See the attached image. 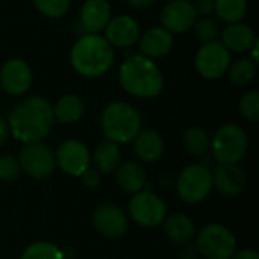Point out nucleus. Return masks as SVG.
Masks as SVG:
<instances>
[{"mask_svg":"<svg viewBox=\"0 0 259 259\" xmlns=\"http://www.w3.org/2000/svg\"><path fill=\"white\" fill-rule=\"evenodd\" d=\"M8 126L12 137L24 144L42 141L53 127L52 105L38 96L23 99L11 109Z\"/></svg>","mask_w":259,"mask_h":259,"instance_id":"1","label":"nucleus"},{"mask_svg":"<svg viewBox=\"0 0 259 259\" xmlns=\"http://www.w3.org/2000/svg\"><path fill=\"white\" fill-rule=\"evenodd\" d=\"M121 88L140 99L156 97L164 87V77L158 65L144 55H134L127 58L120 67L118 73Z\"/></svg>","mask_w":259,"mask_h":259,"instance_id":"2","label":"nucleus"},{"mask_svg":"<svg viewBox=\"0 0 259 259\" xmlns=\"http://www.w3.org/2000/svg\"><path fill=\"white\" fill-rule=\"evenodd\" d=\"M73 68L85 77L105 74L114 62L112 46L100 35L85 33L73 46L70 53Z\"/></svg>","mask_w":259,"mask_h":259,"instance_id":"3","label":"nucleus"},{"mask_svg":"<svg viewBox=\"0 0 259 259\" xmlns=\"http://www.w3.org/2000/svg\"><path fill=\"white\" fill-rule=\"evenodd\" d=\"M103 135L115 144L132 143L141 131V117L138 111L126 102L108 103L100 115Z\"/></svg>","mask_w":259,"mask_h":259,"instance_id":"4","label":"nucleus"},{"mask_svg":"<svg viewBox=\"0 0 259 259\" xmlns=\"http://www.w3.org/2000/svg\"><path fill=\"white\" fill-rule=\"evenodd\" d=\"M249 138L238 124L222 126L211 140V152L219 164H238L247 153Z\"/></svg>","mask_w":259,"mask_h":259,"instance_id":"5","label":"nucleus"},{"mask_svg":"<svg viewBox=\"0 0 259 259\" xmlns=\"http://www.w3.org/2000/svg\"><path fill=\"white\" fill-rule=\"evenodd\" d=\"M196 246L205 259H231L237 252L235 235L220 223L205 226L197 235Z\"/></svg>","mask_w":259,"mask_h":259,"instance_id":"6","label":"nucleus"},{"mask_svg":"<svg viewBox=\"0 0 259 259\" xmlns=\"http://www.w3.org/2000/svg\"><path fill=\"white\" fill-rule=\"evenodd\" d=\"M179 197L191 205L200 203L212 191V173L202 164H193L185 167L178 178Z\"/></svg>","mask_w":259,"mask_h":259,"instance_id":"7","label":"nucleus"},{"mask_svg":"<svg viewBox=\"0 0 259 259\" xmlns=\"http://www.w3.org/2000/svg\"><path fill=\"white\" fill-rule=\"evenodd\" d=\"M127 212L138 226L156 228L165 220L167 206L159 196L149 191H140L132 196Z\"/></svg>","mask_w":259,"mask_h":259,"instance_id":"8","label":"nucleus"},{"mask_svg":"<svg viewBox=\"0 0 259 259\" xmlns=\"http://www.w3.org/2000/svg\"><path fill=\"white\" fill-rule=\"evenodd\" d=\"M17 159L20 168L33 179H47L56 168L55 153L42 141L24 144Z\"/></svg>","mask_w":259,"mask_h":259,"instance_id":"9","label":"nucleus"},{"mask_svg":"<svg viewBox=\"0 0 259 259\" xmlns=\"http://www.w3.org/2000/svg\"><path fill=\"white\" fill-rule=\"evenodd\" d=\"M196 68L206 79H220L231 65V52L222 41L203 44L196 55Z\"/></svg>","mask_w":259,"mask_h":259,"instance_id":"10","label":"nucleus"},{"mask_svg":"<svg viewBox=\"0 0 259 259\" xmlns=\"http://www.w3.org/2000/svg\"><path fill=\"white\" fill-rule=\"evenodd\" d=\"M56 165L68 176H79L90 168L91 156L87 146L77 140H67L59 144L55 153Z\"/></svg>","mask_w":259,"mask_h":259,"instance_id":"11","label":"nucleus"},{"mask_svg":"<svg viewBox=\"0 0 259 259\" xmlns=\"http://www.w3.org/2000/svg\"><path fill=\"white\" fill-rule=\"evenodd\" d=\"M32 85V70L23 59L6 61L0 71V88L9 96H23Z\"/></svg>","mask_w":259,"mask_h":259,"instance_id":"12","label":"nucleus"},{"mask_svg":"<svg viewBox=\"0 0 259 259\" xmlns=\"http://www.w3.org/2000/svg\"><path fill=\"white\" fill-rule=\"evenodd\" d=\"M94 229L106 238H120L126 234L127 217L126 212L114 203L100 205L93 214Z\"/></svg>","mask_w":259,"mask_h":259,"instance_id":"13","label":"nucleus"},{"mask_svg":"<svg viewBox=\"0 0 259 259\" xmlns=\"http://www.w3.org/2000/svg\"><path fill=\"white\" fill-rule=\"evenodd\" d=\"M196 6L188 0H173L167 3L161 14V21L170 33H182L190 30L197 21Z\"/></svg>","mask_w":259,"mask_h":259,"instance_id":"14","label":"nucleus"},{"mask_svg":"<svg viewBox=\"0 0 259 259\" xmlns=\"http://www.w3.org/2000/svg\"><path fill=\"white\" fill-rule=\"evenodd\" d=\"M247 187V176L238 164H219L212 173V188L226 197L240 196Z\"/></svg>","mask_w":259,"mask_h":259,"instance_id":"15","label":"nucleus"},{"mask_svg":"<svg viewBox=\"0 0 259 259\" xmlns=\"http://www.w3.org/2000/svg\"><path fill=\"white\" fill-rule=\"evenodd\" d=\"M105 39L112 47L121 49L134 46L141 36L140 26L137 20L131 15H118L115 18H111L105 27Z\"/></svg>","mask_w":259,"mask_h":259,"instance_id":"16","label":"nucleus"},{"mask_svg":"<svg viewBox=\"0 0 259 259\" xmlns=\"http://www.w3.org/2000/svg\"><path fill=\"white\" fill-rule=\"evenodd\" d=\"M111 20V6L106 0H87L80 9V24L88 33H99Z\"/></svg>","mask_w":259,"mask_h":259,"instance_id":"17","label":"nucleus"},{"mask_svg":"<svg viewBox=\"0 0 259 259\" xmlns=\"http://www.w3.org/2000/svg\"><path fill=\"white\" fill-rule=\"evenodd\" d=\"M173 33L164 27H152L140 38V50L147 58L165 56L173 49Z\"/></svg>","mask_w":259,"mask_h":259,"instance_id":"18","label":"nucleus"},{"mask_svg":"<svg viewBox=\"0 0 259 259\" xmlns=\"http://www.w3.org/2000/svg\"><path fill=\"white\" fill-rule=\"evenodd\" d=\"M134 150L140 161L155 162L164 152V141L161 135L153 129H141L134 138Z\"/></svg>","mask_w":259,"mask_h":259,"instance_id":"19","label":"nucleus"},{"mask_svg":"<svg viewBox=\"0 0 259 259\" xmlns=\"http://www.w3.org/2000/svg\"><path fill=\"white\" fill-rule=\"evenodd\" d=\"M256 41L255 32L250 26L244 23H232L229 24L222 35V42L229 52H249L253 42Z\"/></svg>","mask_w":259,"mask_h":259,"instance_id":"20","label":"nucleus"},{"mask_svg":"<svg viewBox=\"0 0 259 259\" xmlns=\"http://www.w3.org/2000/svg\"><path fill=\"white\" fill-rule=\"evenodd\" d=\"M115 182L124 193L135 194V193L143 191V188L146 187L147 178H146L144 168L138 162L127 161L117 167Z\"/></svg>","mask_w":259,"mask_h":259,"instance_id":"21","label":"nucleus"},{"mask_svg":"<svg viewBox=\"0 0 259 259\" xmlns=\"http://www.w3.org/2000/svg\"><path fill=\"white\" fill-rule=\"evenodd\" d=\"M52 109H53L55 121H58L61 124H73L82 118L85 106L79 96L67 94V96H62L55 103V106H52Z\"/></svg>","mask_w":259,"mask_h":259,"instance_id":"22","label":"nucleus"},{"mask_svg":"<svg viewBox=\"0 0 259 259\" xmlns=\"http://www.w3.org/2000/svg\"><path fill=\"white\" fill-rule=\"evenodd\" d=\"M164 229L167 237L176 244H188L196 237V226L193 220L181 212L171 214L167 220H164Z\"/></svg>","mask_w":259,"mask_h":259,"instance_id":"23","label":"nucleus"},{"mask_svg":"<svg viewBox=\"0 0 259 259\" xmlns=\"http://www.w3.org/2000/svg\"><path fill=\"white\" fill-rule=\"evenodd\" d=\"M93 162L100 175H109L117 170L121 162V153L115 143L103 141L97 146L93 155Z\"/></svg>","mask_w":259,"mask_h":259,"instance_id":"24","label":"nucleus"},{"mask_svg":"<svg viewBox=\"0 0 259 259\" xmlns=\"http://www.w3.org/2000/svg\"><path fill=\"white\" fill-rule=\"evenodd\" d=\"M214 11L225 23H238L247 12V0H214Z\"/></svg>","mask_w":259,"mask_h":259,"instance_id":"25","label":"nucleus"},{"mask_svg":"<svg viewBox=\"0 0 259 259\" xmlns=\"http://www.w3.org/2000/svg\"><path fill=\"white\" fill-rule=\"evenodd\" d=\"M184 147L188 153L194 156H202L211 149V138L208 132L202 127H190L185 131L184 137Z\"/></svg>","mask_w":259,"mask_h":259,"instance_id":"26","label":"nucleus"},{"mask_svg":"<svg viewBox=\"0 0 259 259\" xmlns=\"http://www.w3.org/2000/svg\"><path fill=\"white\" fill-rule=\"evenodd\" d=\"M226 73L229 74V79H231L232 83H235L238 87L247 85V83L252 82V79L256 74V62L252 58L238 59V61H235L234 64L229 65Z\"/></svg>","mask_w":259,"mask_h":259,"instance_id":"27","label":"nucleus"},{"mask_svg":"<svg viewBox=\"0 0 259 259\" xmlns=\"http://www.w3.org/2000/svg\"><path fill=\"white\" fill-rule=\"evenodd\" d=\"M20 259H65L62 250L49 241H38L26 247Z\"/></svg>","mask_w":259,"mask_h":259,"instance_id":"28","label":"nucleus"},{"mask_svg":"<svg viewBox=\"0 0 259 259\" xmlns=\"http://www.w3.org/2000/svg\"><path fill=\"white\" fill-rule=\"evenodd\" d=\"M33 3L42 15L50 18L62 17L70 8V0H33Z\"/></svg>","mask_w":259,"mask_h":259,"instance_id":"29","label":"nucleus"},{"mask_svg":"<svg viewBox=\"0 0 259 259\" xmlns=\"http://www.w3.org/2000/svg\"><path fill=\"white\" fill-rule=\"evenodd\" d=\"M240 112L244 118L256 123L259 120V93L256 90L249 91L240 100Z\"/></svg>","mask_w":259,"mask_h":259,"instance_id":"30","label":"nucleus"},{"mask_svg":"<svg viewBox=\"0 0 259 259\" xmlns=\"http://www.w3.org/2000/svg\"><path fill=\"white\" fill-rule=\"evenodd\" d=\"M194 27H196V38L203 44L215 41L219 36V32H220L219 24L212 18H208V17L196 21Z\"/></svg>","mask_w":259,"mask_h":259,"instance_id":"31","label":"nucleus"},{"mask_svg":"<svg viewBox=\"0 0 259 259\" xmlns=\"http://www.w3.org/2000/svg\"><path fill=\"white\" fill-rule=\"evenodd\" d=\"M21 168L18 159L14 155H2L0 156V181L11 182L15 181L20 175Z\"/></svg>","mask_w":259,"mask_h":259,"instance_id":"32","label":"nucleus"},{"mask_svg":"<svg viewBox=\"0 0 259 259\" xmlns=\"http://www.w3.org/2000/svg\"><path fill=\"white\" fill-rule=\"evenodd\" d=\"M80 179H82L83 185L88 187V188H97L100 185V182H102V176L96 168H87L80 175Z\"/></svg>","mask_w":259,"mask_h":259,"instance_id":"33","label":"nucleus"},{"mask_svg":"<svg viewBox=\"0 0 259 259\" xmlns=\"http://www.w3.org/2000/svg\"><path fill=\"white\" fill-rule=\"evenodd\" d=\"M194 6H196L197 14L208 15L214 11V0H197V3Z\"/></svg>","mask_w":259,"mask_h":259,"instance_id":"34","label":"nucleus"},{"mask_svg":"<svg viewBox=\"0 0 259 259\" xmlns=\"http://www.w3.org/2000/svg\"><path fill=\"white\" fill-rule=\"evenodd\" d=\"M231 259H259V255L253 249H243L235 252Z\"/></svg>","mask_w":259,"mask_h":259,"instance_id":"35","label":"nucleus"},{"mask_svg":"<svg viewBox=\"0 0 259 259\" xmlns=\"http://www.w3.org/2000/svg\"><path fill=\"white\" fill-rule=\"evenodd\" d=\"M9 135V126L5 118H0V146H3Z\"/></svg>","mask_w":259,"mask_h":259,"instance_id":"36","label":"nucleus"},{"mask_svg":"<svg viewBox=\"0 0 259 259\" xmlns=\"http://www.w3.org/2000/svg\"><path fill=\"white\" fill-rule=\"evenodd\" d=\"M155 0H127V3L134 8H147L153 3Z\"/></svg>","mask_w":259,"mask_h":259,"instance_id":"37","label":"nucleus"}]
</instances>
